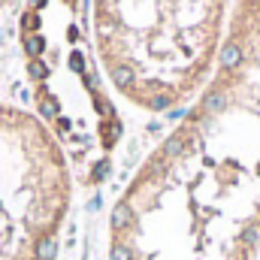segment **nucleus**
Wrapping results in <instances>:
<instances>
[{
	"label": "nucleus",
	"mask_w": 260,
	"mask_h": 260,
	"mask_svg": "<svg viewBox=\"0 0 260 260\" xmlns=\"http://www.w3.org/2000/svg\"><path fill=\"white\" fill-rule=\"evenodd\" d=\"M112 260H130V251L124 245H115V248H112Z\"/></svg>",
	"instance_id": "nucleus-12"
},
{
	"label": "nucleus",
	"mask_w": 260,
	"mask_h": 260,
	"mask_svg": "<svg viewBox=\"0 0 260 260\" xmlns=\"http://www.w3.org/2000/svg\"><path fill=\"white\" fill-rule=\"evenodd\" d=\"M170 103H173V97H170V94H154V97L148 100V106H151V109H167Z\"/></svg>",
	"instance_id": "nucleus-5"
},
{
	"label": "nucleus",
	"mask_w": 260,
	"mask_h": 260,
	"mask_svg": "<svg viewBox=\"0 0 260 260\" xmlns=\"http://www.w3.org/2000/svg\"><path fill=\"white\" fill-rule=\"evenodd\" d=\"M34 6H37V9H40V6H46V0H34Z\"/></svg>",
	"instance_id": "nucleus-14"
},
{
	"label": "nucleus",
	"mask_w": 260,
	"mask_h": 260,
	"mask_svg": "<svg viewBox=\"0 0 260 260\" xmlns=\"http://www.w3.org/2000/svg\"><path fill=\"white\" fill-rule=\"evenodd\" d=\"M106 173H109V164H106V160H100V164H97V170H94V176H97V179H103Z\"/></svg>",
	"instance_id": "nucleus-13"
},
{
	"label": "nucleus",
	"mask_w": 260,
	"mask_h": 260,
	"mask_svg": "<svg viewBox=\"0 0 260 260\" xmlns=\"http://www.w3.org/2000/svg\"><path fill=\"white\" fill-rule=\"evenodd\" d=\"M97 109H100V115H106V118L112 115V103H109V100H103V97H97Z\"/></svg>",
	"instance_id": "nucleus-11"
},
{
	"label": "nucleus",
	"mask_w": 260,
	"mask_h": 260,
	"mask_svg": "<svg viewBox=\"0 0 260 260\" xmlns=\"http://www.w3.org/2000/svg\"><path fill=\"white\" fill-rule=\"evenodd\" d=\"M112 79H115V85H121V88H127V85H133V70L124 64H118V67H112Z\"/></svg>",
	"instance_id": "nucleus-2"
},
{
	"label": "nucleus",
	"mask_w": 260,
	"mask_h": 260,
	"mask_svg": "<svg viewBox=\"0 0 260 260\" xmlns=\"http://www.w3.org/2000/svg\"><path fill=\"white\" fill-rule=\"evenodd\" d=\"M118 136H121V124H118V121L106 124V145H112V142H115Z\"/></svg>",
	"instance_id": "nucleus-9"
},
{
	"label": "nucleus",
	"mask_w": 260,
	"mask_h": 260,
	"mask_svg": "<svg viewBox=\"0 0 260 260\" xmlns=\"http://www.w3.org/2000/svg\"><path fill=\"white\" fill-rule=\"evenodd\" d=\"M130 224V209L121 203V206H115V212H112V227H127Z\"/></svg>",
	"instance_id": "nucleus-3"
},
{
	"label": "nucleus",
	"mask_w": 260,
	"mask_h": 260,
	"mask_svg": "<svg viewBox=\"0 0 260 260\" xmlns=\"http://www.w3.org/2000/svg\"><path fill=\"white\" fill-rule=\"evenodd\" d=\"M43 49H46V40H43V37H37V34H30V37L24 40V52H27V55H30L34 61H37V58L43 55Z\"/></svg>",
	"instance_id": "nucleus-1"
},
{
	"label": "nucleus",
	"mask_w": 260,
	"mask_h": 260,
	"mask_svg": "<svg viewBox=\"0 0 260 260\" xmlns=\"http://www.w3.org/2000/svg\"><path fill=\"white\" fill-rule=\"evenodd\" d=\"M70 70H76V73H82V70H85V58H82L79 52H73V55H70Z\"/></svg>",
	"instance_id": "nucleus-10"
},
{
	"label": "nucleus",
	"mask_w": 260,
	"mask_h": 260,
	"mask_svg": "<svg viewBox=\"0 0 260 260\" xmlns=\"http://www.w3.org/2000/svg\"><path fill=\"white\" fill-rule=\"evenodd\" d=\"M40 112H43L46 118H58V103H55V100H43V103H40Z\"/></svg>",
	"instance_id": "nucleus-8"
},
{
	"label": "nucleus",
	"mask_w": 260,
	"mask_h": 260,
	"mask_svg": "<svg viewBox=\"0 0 260 260\" xmlns=\"http://www.w3.org/2000/svg\"><path fill=\"white\" fill-rule=\"evenodd\" d=\"M55 251H58V245H55L52 239H46V242H40V245H37V254H40L43 260H52V257H55Z\"/></svg>",
	"instance_id": "nucleus-4"
},
{
	"label": "nucleus",
	"mask_w": 260,
	"mask_h": 260,
	"mask_svg": "<svg viewBox=\"0 0 260 260\" xmlns=\"http://www.w3.org/2000/svg\"><path fill=\"white\" fill-rule=\"evenodd\" d=\"M27 73H30L34 79H46V73H49V67L43 64V61H30V67H27Z\"/></svg>",
	"instance_id": "nucleus-6"
},
{
	"label": "nucleus",
	"mask_w": 260,
	"mask_h": 260,
	"mask_svg": "<svg viewBox=\"0 0 260 260\" xmlns=\"http://www.w3.org/2000/svg\"><path fill=\"white\" fill-rule=\"evenodd\" d=\"M21 27H24V30H37V27H40V15H37V12L21 15Z\"/></svg>",
	"instance_id": "nucleus-7"
}]
</instances>
